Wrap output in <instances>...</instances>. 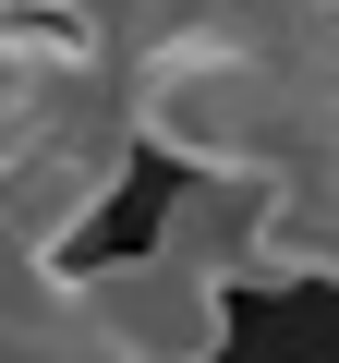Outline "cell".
Returning <instances> with one entry per match:
<instances>
[{
    "instance_id": "6da1fadb",
    "label": "cell",
    "mask_w": 339,
    "mask_h": 363,
    "mask_svg": "<svg viewBox=\"0 0 339 363\" xmlns=\"http://www.w3.org/2000/svg\"><path fill=\"white\" fill-rule=\"evenodd\" d=\"M73 291H85V315H97V339L121 363H218L230 351V291L206 267H182V255H157V242L85 267Z\"/></svg>"
},
{
    "instance_id": "7a4b0ae2",
    "label": "cell",
    "mask_w": 339,
    "mask_h": 363,
    "mask_svg": "<svg viewBox=\"0 0 339 363\" xmlns=\"http://www.w3.org/2000/svg\"><path fill=\"white\" fill-rule=\"evenodd\" d=\"M0 363H121L85 315V291L25 242V230H0Z\"/></svg>"
},
{
    "instance_id": "3957f363",
    "label": "cell",
    "mask_w": 339,
    "mask_h": 363,
    "mask_svg": "<svg viewBox=\"0 0 339 363\" xmlns=\"http://www.w3.org/2000/svg\"><path fill=\"white\" fill-rule=\"evenodd\" d=\"M255 279H267V291H339V169H291V182H267Z\"/></svg>"
}]
</instances>
